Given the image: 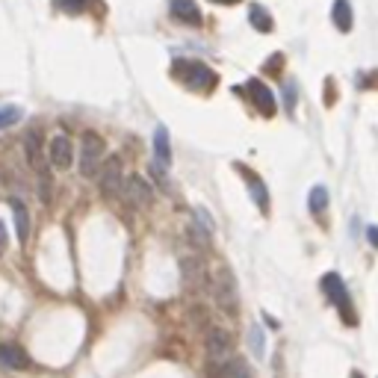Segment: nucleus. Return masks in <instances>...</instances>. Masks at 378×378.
I'll use <instances>...</instances> for the list:
<instances>
[{
	"label": "nucleus",
	"instance_id": "nucleus-15",
	"mask_svg": "<svg viewBox=\"0 0 378 378\" xmlns=\"http://www.w3.org/2000/svg\"><path fill=\"white\" fill-rule=\"evenodd\" d=\"M154 162L160 169H169L172 166V145H169V130L160 128L154 130Z\"/></svg>",
	"mask_w": 378,
	"mask_h": 378
},
{
	"label": "nucleus",
	"instance_id": "nucleus-18",
	"mask_svg": "<svg viewBox=\"0 0 378 378\" xmlns=\"http://www.w3.org/2000/svg\"><path fill=\"white\" fill-rule=\"evenodd\" d=\"M331 21L337 24V30H340V33H349V30H351L355 18H351L349 0H334V6H331Z\"/></svg>",
	"mask_w": 378,
	"mask_h": 378
},
{
	"label": "nucleus",
	"instance_id": "nucleus-22",
	"mask_svg": "<svg viewBox=\"0 0 378 378\" xmlns=\"http://www.w3.org/2000/svg\"><path fill=\"white\" fill-rule=\"evenodd\" d=\"M24 116V109L21 107H12V104H6V107H0V130H6V128H12L18 119Z\"/></svg>",
	"mask_w": 378,
	"mask_h": 378
},
{
	"label": "nucleus",
	"instance_id": "nucleus-2",
	"mask_svg": "<svg viewBox=\"0 0 378 378\" xmlns=\"http://www.w3.org/2000/svg\"><path fill=\"white\" fill-rule=\"evenodd\" d=\"M210 289H213V296H216V305L228 313V317H234L236 308H239V296H236V278H234V272L228 266H222L216 275H213V281H210Z\"/></svg>",
	"mask_w": 378,
	"mask_h": 378
},
{
	"label": "nucleus",
	"instance_id": "nucleus-9",
	"mask_svg": "<svg viewBox=\"0 0 378 378\" xmlns=\"http://www.w3.org/2000/svg\"><path fill=\"white\" fill-rule=\"evenodd\" d=\"M124 198H128L133 207H151L154 204V189H151V183L142 174H130V178L124 181Z\"/></svg>",
	"mask_w": 378,
	"mask_h": 378
},
{
	"label": "nucleus",
	"instance_id": "nucleus-16",
	"mask_svg": "<svg viewBox=\"0 0 378 378\" xmlns=\"http://www.w3.org/2000/svg\"><path fill=\"white\" fill-rule=\"evenodd\" d=\"M239 169V174L248 181V186H251V198H255V204L260 207V210H269V192H266V183H263L255 172H248L245 166H236Z\"/></svg>",
	"mask_w": 378,
	"mask_h": 378
},
{
	"label": "nucleus",
	"instance_id": "nucleus-14",
	"mask_svg": "<svg viewBox=\"0 0 378 378\" xmlns=\"http://www.w3.org/2000/svg\"><path fill=\"white\" fill-rule=\"evenodd\" d=\"M9 207H12V216H15V234H18V243L27 245L30 239V210L21 198H9Z\"/></svg>",
	"mask_w": 378,
	"mask_h": 378
},
{
	"label": "nucleus",
	"instance_id": "nucleus-17",
	"mask_svg": "<svg viewBox=\"0 0 378 378\" xmlns=\"http://www.w3.org/2000/svg\"><path fill=\"white\" fill-rule=\"evenodd\" d=\"M248 89H251V95H255V104H257V109L263 112V116H275V98L269 92V86L260 83V80H251Z\"/></svg>",
	"mask_w": 378,
	"mask_h": 378
},
{
	"label": "nucleus",
	"instance_id": "nucleus-1",
	"mask_svg": "<svg viewBox=\"0 0 378 378\" xmlns=\"http://www.w3.org/2000/svg\"><path fill=\"white\" fill-rule=\"evenodd\" d=\"M24 151H27V162H30V169L39 174V195L42 201L47 204L50 201V174H47V162H45V154H42V130L39 128H33L27 130V136H24Z\"/></svg>",
	"mask_w": 378,
	"mask_h": 378
},
{
	"label": "nucleus",
	"instance_id": "nucleus-25",
	"mask_svg": "<svg viewBox=\"0 0 378 378\" xmlns=\"http://www.w3.org/2000/svg\"><path fill=\"white\" fill-rule=\"evenodd\" d=\"M6 245H9V234H6V225L0 222V255L6 251Z\"/></svg>",
	"mask_w": 378,
	"mask_h": 378
},
{
	"label": "nucleus",
	"instance_id": "nucleus-20",
	"mask_svg": "<svg viewBox=\"0 0 378 378\" xmlns=\"http://www.w3.org/2000/svg\"><path fill=\"white\" fill-rule=\"evenodd\" d=\"M308 207H310V213H325V207H328V189L325 186H313L310 189V195H308Z\"/></svg>",
	"mask_w": 378,
	"mask_h": 378
},
{
	"label": "nucleus",
	"instance_id": "nucleus-26",
	"mask_svg": "<svg viewBox=\"0 0 378 378\" xmlns=\"http://www.w3.org/2000/svg\"><path fill=\"white\" fill-rule=\"evenodd\" d=\"M367 236H370V245L378 248V228H367Z\"/></svg>",
	"mask_w": 378,
	"mask_h": 378
},
{
	"label": "nucleus",
	"instance_id": "nucleus-21",
	"mask_svg": "<svg viewBox=\"0 0 378 378\" xmlns=\"http://www.w3.org/2000/svg\"><path fill=\"white\" fill-rule=\"evenodd\" d=\"M248 349L255 358H263V351H266V337H263L260 325H251L248 328Z\"/></svg>",
	"mask_w": 378,
	"mask_h": 378
},
{
	"label": "nucleus",
	"instance_id": "nucleus-5",
	"mask_svg": "<svg viewBox=\"0 0 378 378\" xmlns=\"http://www.w3.org/2000/svg\"><path fill=\"white\" fill-rule=\"evenodd\" d=\"M181 275H183V284H186L189 293H204V289H210L207 263L201 260L198 255H186V257H181Z\"/></svg>",
	"mask_w": 378,
	"mask_h": 378
},
{
	"label": "nucleus",
	"instance_id": "nucleus-3",
	"mask_svg": "<svg viewBox=\"0 0 378 378\" xmlns=\"http://www.w3.org/2000/svg\"><path fill=\"white\" fill-rule=\"evenodd\" d=\"M104 154H107V145L98 133H83V142H80V174L83 178H95L104 166Z\"/></svg>",
	"mask_w": 378,
	"mask_h": 378
},
{
	"label": "nucleus",
	"instance_id": "nucleus-28",
	"mask_svg": "<svg viewBox=\"0 0 378 378\" xmlns=\"http://www.w3.org/2000/svg\"><path fill=\"white\" fill-rule=\"evenodd\" d=\"M351 378H363V375H361V372H355V375H351Z\"/></svg>",
	"mask_w": 378,
	"mask_h": 378
},
{
	"label": "nucleus",
	"instance_id": "nucleus-19",
	"mask_svg": "<svg viewBox=\"0 0 378 378\" xmlns=\"http://www.w3.org/2000/svg\"><path fill=\"white\" fill-rule=\"evenodd\" d=\"M248 18H251V27L260 30V33H272V27H275L272 15H269V12L263 9V6H251V9H248Z\"/></svg>",
	"mask_w": 378,
	"mask_h": 378
},
{
	"label": "nucleus",
	"instance_id": "nucleus-8",
	"mask_svg": "<svg viewBox=\"0 0 378 378\" xmlns=\"http://www.w3.org/2000/svg\"><path fill=\"white\" fill-rule=\"evenodd\" d=\"M204 349H207V355L213 363H219V361H228L231 358V351H234V340L231 334L225 331V328H207V337H204Z\"/></svg>",
	"mask_w": 378,
	"mask_h": 378
},
{
	"label": "nucleus",
	"instance_id": "nucleus-6",
	"mask_svg": "<svg viewBox=\"0 0 378 378\" xmlns=\"http://www.w3.org/2000/svg\"><path fill=\"white\" fill-rule=\"evenodd\" d=\"M322 289H325V296H328L334 301V308L340 310V317H343V322H355V313H351V296H349V289L343 284V278H340L337 272H328L322 278Z\"/></svg>",
	"mask_w": 378,
	"mask_h": 378
},
{
	"label": "nucleus",
	"instance_id": "nucleus-7",
	"mask_svg": "<svg viewBox=\"0 0 378 378\" xmlns=\"http://www.w3.org/2000/svg\"><path fill=\"white\" fill-rule=\"evenodd\" d=\"M98 181H100V192L107 198H116V195H124V172H121V160L119 157H109L104 166L98 172Z\"/></svg>",
	"mask_w": 378,
	"mask_h": 378
},
{
	"label": "nucleus",
	"instance_id": "nucleus-24",
	"mask_svg": "<svg viewBox=\"0 0 378 378\" xmlns=\"http://www.w3.org/2000/svg\"><path fill=\"white\" fill-rule=\"evenodd\" d=\"M293 107H296V83H287V109L293 112Z\"/></svg>",
	"mask_w": 378,
	"mask_h": 378
},
{
	"label": "nucleus",
	"instance_id": "nucleus-11",
	"mask_svg": "<svg viewBox=\"0 0 378 378\" xmlns=\"http://www.w3.org/2000/svg\"><path fill=\"white\" fill-rule=\"evenodd\" d=\"M0 367L21 372V370H30L33 361L27 358V351H24L21 346H15V343H0Z\"/></svg>",
	"mask_w": 378,
	"mask_h": 378
},
{
	"label": "nucleus",
	"instance_id": "nucleus-12",
	"mask_svg": "<svg viewBox=\"0 0 378 378\" xmlns=\"http://www.w3.org/2000/svg\"><path fill=\"white\" fill-rule=\"evenodd\" d=\"M169 9H172V18H178L181 24H189V27H201V21H204L195 0H172Z\"/></svg>",
	"mask_w": 378,
	"mask_h": 378
},
{
	"label": "nucleus",
	"instance_id": "nucleus-10",
	"mask_svg": "<svg viewBox=\"0 0 378 378\" xmlns=\"http://www.w3.org/2000/svg\"><path fill=\"white\" fill-rule=\"evenodd\" d=\"M47 160H50V166L59 169V172H66L71 169V162H74V148H71V139L68 136H54L47 145Z\"/></svg>",
	"mask_w": 378,
	"mask_h": 378
},
{
	"label": "nucleus",
	"instance_id": "nucleus-4",
	"mask_svg": "<svg viewBox=\"0 0 378 378\" xmlns=\"http://www.w3.org/2000/svg\"><path fill=\"white\" fill-rule=\"evenodd\" d=\"M174 74L195 92H207L210 86H216V74H213L204 62H186V59H178L174 62Z\"/></svg>",
	"mask_w": 378,
	"mask_h": 378
},
{
	"label": "nucleus",
	"instance_id": "nucleus-13",
	"mask_svg": "<svg viewBox=\"0 0 378 378\" xmlns=\"http://www.w3.org/2000/svg\"><path fill=\"white\" fill-rule=\"evenodd\" d=\"M210 378H251V370L245 367L243 358H228L210 367Z\"/></svg>",
	"mask_w": 378,
	"mask_h": 378
},
{
	"label": "nucleus",
	"instance_id": "nucleus-23",
	"mask_svg": "<svg viewBox=\"0 0 378 378\" xmlns=\"http://www.w3.org/2000/svg\"><path fill=\"white\" fill-rule=\"evenodd\" d=\"M186 236H189V243H192L198 251H207L210 248V234L207 231H201V228H195V225H189V228H186Z\"/></svg>",
	"mask_w": 378,
	"mask_h": 378
},
{
	"label": "nucleus",
	"instance_id": "nucleus-27",
	"mask_svg": "<svg viewBox=\"0 0 378 378\" xmlns=\"http://www.w3.org/2000/svg\"><path fill=\"white\" fill-rule=\"evenodd\" d=\"M213 3H222V6H231V3H239V0H213Z\"/></svg>",
	"mask_w": 378,
	"mask_h": 378
}]
</instances>
